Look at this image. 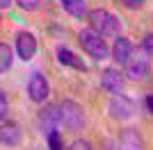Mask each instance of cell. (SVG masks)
Listing matches in <instances>:
<instances>
[{
    "label": "cell",
    "mask_w": 153,
    "mask_h": 150,
    "mask_svg": "<svg viewBox=\"0 0 153 150\" xmlns=\"http://www.w3.org/2000/svg\"><path fill=\"white\" fill-rule=\"evenodd\" d=\"M108 114H110V118L112 121H130L135 116V102L128 96H123V93H117V96H112L110 98V102H108Z\"/></svg>",
    "instance_id": "277c9868"
},
{
    "label": "cell",
    "mask_w": 153,
    "mask_h": 150,
    "mask_svg": "<svg viewBox=\"0 0 153 150\" xmlns=\"http://www.w3.org/2000/svg\"><path fill=\"white\" fill-rule=\"evenodd\" d=\"M123 73L119 68H105L101 73V87L108 91V93L117 96V93H121L123 91Z\"/></svg>",
    "instance_id": "8fae6325"
},
{
    "label": "cell",
    "mask_w": 153,
    "mask_h": 150,
    "mask_svg": "<svg viewBox=\"0 0 153 150\" xmlns=\"http://www.w3.org/2000/svg\"><path fill=\"white\" fill-rule=\"evenodd\" d=\"M59 116H62V125L66 130L76 132L85 125V109L78 105L76 100H62L59 102Z\"/></svg>",
    "instance_id": "3957f363"
},
{
    "label": "cell",
    "mask_w": 153,
    "mask_h": 150,
    "mask_svg": "<svg viewBox=\"0 0 153 150\" xmlns=\"http://www.w3.org/2000/svg\"><path fill=\"white\" fill-rule=\"evenodd\" d=\"M27 93H30V100L34 102H46L48 96H51V82L46 80V75L34 73L27 82Z\"/></svg>",
    "instance_id": "ba28073f"
},
{
    "label": "cell",
    "mask_w": 153,
    "mask_h": 150,
    "mask_svg": "<svg viewBox=\"0 0 153 150\" xmlns=\"http://www.w3.org/2000/svg\"><path fill=\"white\" fill-rule=\"evenodd\" d=\"M0 141H2V146H7V148H14V146L21 143V127L14 121H9V123H2V127H0Z\"/></svg>",
    "instance_id": "7c38bea8"
},
{
    "label": "cell",
    "mask_w": 153,
    "mask_h": 150,
    "mask_svg": "<svg viewBox=\"0 0 153 150\" xmlns=\"http://www.w3.org/2000/svg\"><path fill=\"white\" fill-rule=\"evenodd\" d=\"M9 5H12V0H0V7H2V12H7V9H9Z\"/></svg>",
    "instance_id": "603a6c76"
},
{
    "label": "cell",
    "mask_w": 153,
    "mask_h": 150,
    "mask_svg": "<svg viewBox=\"0 0 153 150\" xmlns=\"http://www.w3.org/2000/svg\"><path fill=\"white\" fill-rule=\"evenodd\" d=\"M14 2H16L23 12H37L39 7H41V0H14Z\"/></svg>",
    "instance_id": "e0dca14e"
},
{
    "label": "cell",
    "mask_w": 153,
    "mask_h": 150,
    "mask_svg": "<svg viewBox=\"0 0 153 150\" xmlns=\"http://www.w3.org/2000/svg\"><path fill=\"white\" fill-rule=\"evenodd\" d=\"M121 2L128 7V9H137V7H142V2H144V0H121Z\"/></svg>",
    "instance_id": "44dd1931"
},
{
    "label": "cell",
    "mask_w": 153,
    "mask_h": 150,
    "mask_svg": "<svg viewBox=\"0 0 153 150\" xmlns=\"http://www.w3.org/2000/svg\"><path fill=\"white\" fill-rule=\"evenodd\" d=\"M59 5H62V9L66 14H71L73 18H82L85 14H89L85 0H59Z\"/></svg>",
    "instance_id": "5bb4252c"
},
{
    "label": "cell",
    "mask_w": 153,
    "mask_h": 150,
    "mask_svg": "<svg viewBox=\"0 0 153 150\" xmlns=\"http://www.w3.org/2000/svg\"><path fill=\"white\" fill-rule=\"evenodd\" d=\"M57 125H62V116H59V105H46L39 109L37 114V127L44 132L46 137L51 132L57 130Z\"/></svg>",
    "instance_id": "8992f818"
},
{
    "label": "cell",
    "mask_w": 153,
    "mask_h": 150,
    "mask_svg": "<svg viewBox=\"0 0 153 150\" xmlns=\"http://www.w3.org/2000/svg\"><path fill=\"white\" fill-rule=\"evenodd\" d=\"M69 150H94V148H91V143L87 139H76V141L69 146Z\"/></svg>",
    "instance_id": "d6986e66"
},
{
    "label": "cell",
    "mask_w": 153,
    "mask_h": 150,
    "mask_svg": "<svg viewBox=\"0 0 153 150\" xmlns=\"http://www.w3.org/2000/svg\"><path fill=\"white\" fill-rule=\"evenodd\" d=\"M144 107H146V112L153 116V93H149L146 98H144Z\"/></svg>",
    "instance_id": "7402d4cb"
},
{
    "label": "cell",
    "mask_w": 153,
    "mask_h": 150,
    "mask_svg": "<svg viewBox=\"0 0 153 150\" xmlns=\"http://www.w3.org/2000/svg\"><path fill=\"white\" fill-rule=\"evenodd\" d=\"M140 48L144 50V52H149V55L153 57V30L144 34V39H142V46H140Z\"/></svg>",
    "instance_id": "ac0fdd59"
},
{
    "label": "cell",
    "mask_w": 153,
    "mask_h": 150,
    "mask_svg": "<svg viewBox=\"0 0 153 150\" xmlns=\"http://www.w3.org/2000/svg\"><path fill=\"white\" fill-rule=\"evenodd\" d=\"M78 43H80V48H82L91 59H96V62H103V59L112 57V50H110L105 37H101V34L96 30H91V27H85V30L78 32Z\"/></svg>",
    "instance_id": "6da1fadb"
},
{
    "label": "cell",
    "mask_w": 153,
    "mask_h": 150,
    "mask_svg": "<svg viewBox=\"0 0 153 150\" xmlns=\"http://www.w3.org/2000/svg\"><path fill=\"white\" fill-rule=\"evenodd\" d=\"M0 118H2V123L7 121V93L5 91H0Z\"/></svg>",
    "instance_id": "ffe728a7"
},
{
    "label": "cell",
    "mask_w": 153,
    "mask_h": 150,
    "mask_svg": "<svg viewBox=\"0 0 153 150\" xmlns=\"http://www.w3.org/2000/svg\"><path fill=\"white\" fill-rule=\"evenodd\" d=\"M149 64H151V55L149 52H144V50H137V55L133 52V57H130V62L126 64V77L133 82H140V80H146L149 75Z\"/></svg>",
    "instance_id": "5b68a950"
},
{
    "label": "cell",
    "mask_w": 153,
    "mask_h": 150,
    "mask_svg": "<svg viewBox=\"0 0 153 150\" xmlns=\"http://www.w3.org/2000/svg\"><path fill=\"white\" fill-rule=\"evenodd\" d=\"M57 62L62 64V66H73V68H78V71H87V64L80 62V59H78L69 48H64V46L57 48Z\"/></svg>",
    "instance_id": "4fadbf2b"
},
{
    "label": "cell",
    "mask_w": 153,
    "mask_h": 150,
    "mask_svg": "<svg viewBox=\"0 0 153 150\" xmlns=\"http://www.w3.org/2000/svg\"><path fill=\"white\" fill-rule=\"evenodd\" d=\"M16 55L23 62H30L37 55V39H34L32 32H25V30L16 32Z\"/></svg>",
    "instance_id": "9c48e42d"
},
{
    "label": "cell",
    "mask_w": 153,
    "mask_h": 150,
    "mask_svg": "<svg viewBox=\"0 0 153 150\" xmlns=\"http://www.w3.org/2000/svg\"><path fill=\"white\" fill-rule=\"evenodd\" d=\"M87 21H89V27L96 30L101 37H119L121 34V18L108 9H91L87 14Z\"/></svg>",
    "instance_id": "7a4b0ae2"
},
{
    "label": "cell",
    "mask_w": 153,
    "mask_h": 150,
    "mask_svg": "<svg viewBox=\"0 0 153 150\" xmlns=\"http://www.w3.org/2000/svg\"><path fill=\"white\" fill-rule=\"evenodd\" d=\"M46 141H48V148H51V150H64V143H62V132H59V130L51 132V134L46 137Z\"/></svg>",
    "instance_id": "2e32d148"
},
{
    "label": "cell",
    "mask_w": 153,
    "mask_h": 150,
    "mask_svg": "<svg viewBox=\"0 0 153 150\" xmlns=\"http://www.w3.org/2000/svg\"><path fill=\"white\" fill-rule=\"evenodd\" d=\"M117 150H146L144 137L137 127H123L117 137Z\"/></svg>",
    "instance_id": "52a82bcc"
},
{
    "label": "cell",
    "mask_w": 153,
    "mask_h": 150,
    "mask_svg": "<svg viewBox=\"0 0 153 150\" xmlns=\"http://www.w3.org/2000/svg\"><path fill=\"white\" fill-rule=\"evenodd\" d=\"M133 52H135V43L128 37L119 34V37L114 39V46H112V59H114V64L117 66H126V64L130 62Z\"/></svg>",
    "instance_id": "30bf717a"
},
{
    "label": "cell",
    "mask_w": 153,
    "mask_h": 150,
    "mask_svg": "<svg viewBox=\"0 0 153 150\" xmlns=\"http://www.w3.org/2000/svg\"><path fill=\"white\" fill-rule=\"evenodd\" d=\"M12 64H14V55H12V50H9V46L0 43V71L7 73V71L12 68Z\"/></svg>",
    "instance_id": "9a60e30c"
}]
</instances>
